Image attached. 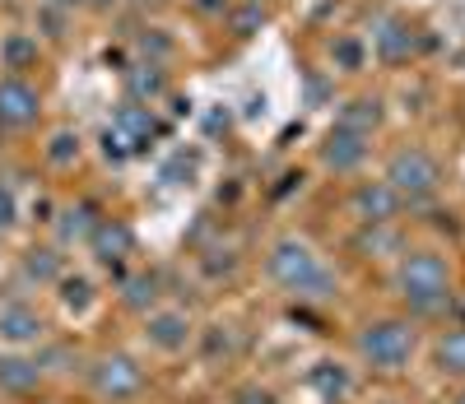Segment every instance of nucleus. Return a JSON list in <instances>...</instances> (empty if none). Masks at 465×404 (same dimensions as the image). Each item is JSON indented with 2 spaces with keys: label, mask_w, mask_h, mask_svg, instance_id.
<instances>
[{
  "label": "nucleus",
  "mask_w": 465,
  "mask_h": 404,
  "mask_svg": "<svg viewBox=\"0 0 465 404\" xmlns=\"http://www.w3.org/2000/svg\"><path fill=\"white\" fill-rule=\"evenodd\" d=\"M43 335H47V320H43V311H37L33 302H19V298L0 302V344L28 349V344H37Z\"/></svg>",
  "instance_id": "0eeeda50"
},
{
  "label": "nucleus",
  "mask_w": 465,
  "mask_h": 404,
  "mask_svg": "<svg viewBox=\"0 0 465 404\" xmlns=\"http://www.w3.org/2000/svg\"><path fill=\"white\" fill-rule=\"evenodd\" d=\"M43 116V94H37L24 74L0 79V131H28Z\"/></svg>",
  "instance_id": "423d86ee"
},
{
  "label": "nucleus",
  "mask_w": 465,
  "mask_h": 404,
  "mask_svg": "<svg viewBox=\"0 0 465 404\" xmlns=\"http://www.w3.org/2000/svg\"><path fill=\"white\" fill-rule=\"evenodd\" d=\"M238 399H242V404H275V399H270L265 390H242Z\"/></svg>",
  "instance_id": "bb28decb"
},
{
  "label": "nucleus",
  "mask_w": 465,
  "mask_h": 404,
  "mask_svg": "<svg viewBox=\"0 0 465 404\" xmlns=\"http://www.w3.org/2000/svg\"><path fill=\"white\" fill-rule=\"evenodd\" d=\"M56 298H61V307L65 311H74V316H84L89 307H94V284H89V279L84 274H61L56 279Z\"/></svg>",
  "instance_id": "a211bd4d"
},
{
  "label": "nucleus",
  "mask_w": 465,
  "mask_h": 404,
  "mask_svg": "<svg viewBox=\"0 0 465 404\" xmlns=\"http://www.w3.org/2000/svg\"><path fill=\"white\" fill-rule=\"evenodd\" d=\"M401 293L419 316H438L451 307V279L438 251H410L401 261Z\"/></svg>",
  "instance_id": "f03ea898"
},
{
  "label": "nucleus",
  "mask_w": 465,
  "mask_h": 404,
  "mask_svg": "<svg viewBox=\"0 0 465 404\" xmlns=\"http://www.w3.org/2000/svg\"><path fill=\"white\" fill-rule=\"evenodd\" d=\"M19 270H24L28 284L56 289V279L65 274V256H61V247H28V251L19 256Z\"/></svg>",
  "instance_id": "ddd939ff"
},
{
  "label": "nucleus",
  "mask_w": 465,
  "mask_h": 404,
  "mask_svg": "<svg viewBox=\"0 0 465 404\" xmlns=\"http://www.w3.org/2000/svg\"><path fill=\"white\" fill-rule=\"evenodd\" d=\"M144 340L163 353H182L191 344V316L177 311V307H163V311H149L144 316Z\"/></svg>",
  "instance_id": "1a4fd4ad"
},
{
  "label": "nucleus",
  "mask_w": 465,
  "mask_h": 404,
  "mask_svg": "<svg viewBox=\"0 0 465 404\" xmlns=\"http://www.w3.org/2000/svg\"><path fill=\"white\" fill-rule=\"evenodd\" d=\"M363 158H368V135H359V131L335 126V131L326 135V144H322V163H326L331 172H354Z\"/></svg>",
  "instance_id": "f8f14e48"
},
{
  "label": "nucleus",
  "mask_w": 465,
  "mask_h": 404,
  "mask_svg": "<svg viewBox=\"0 0 465 404\" xmlns=\"http://www.w3.org/2000/svg\"><path fill=\"white\" fill-rule=\"evenodd\" d=\"M456 404H465V390H460V399H456Z\"/></svg>",
  "instance_id": "c85d7f7f"
},
{
  "label": "nucleus",
  "mask_w": 465,
  "mask_h": 404,
  "mask_svg": "<svg viewBox=\"0 0 465 404\" xmlns=\"http://www.w3.org/2000/svg\"><path fill=\"white\" fill-rule=\"evenodd\" d=\"M307 381H312L326 399H335V395H344L349 390V372L340 368V362H317V368H312V377H307Z\"/></svg>",
  "instance_id": "412c9836"
},
{
  "label": "nucleus",
  "mask_w": 465,
  "mask_h": 404,
  "mask_svg": "<svg viewBox=\"0 0 465 404\" xmlns=\"http://www.w3.org/2000/svg\"><path fill=\"white\" fill-rule=\"evenodd\" d=\"M359 353L372 362V368L396 372L414 353V326L410 320H372V326H363V335H359Z\"/></svg>",
  "instance_id": "20e7f679"
},
{
  "label": "nucleus",
  "mask_w": 465,
  "mask_h": 404,
  "mask_svg": "<svg viewBox=\"0 0 465 404\" xmlns=\"http://www.w3.org/2000/svg\"><path fill=\"white\" fill-rule=\"evenodd\" d=\"M326 404H340V399H326Z\"/></svg>",
  "instance_id": "c756f323"
},
{
  "label": "nucleus",
  "mask_w": 465,
  "mask_h": 404,
  "mask_svg": "<svg viewBox=\"0 0 465 404\" xmlns=\"http://www.w3.org/2000/svg\"><path fill=\"white\" fill-rule=\"evenodd\" d=\"M112 126L122 131L135 144V153H140L153 135H159V116H153L144 103H122V107H116V116H112Z\"/></svg>",
  "instance_id": "4468645a"
},
{
  "label": "nucleus",
  "mask_w": 465,
  "mask_h": 404,
  "mask_svg": "<svg viewBox=\"0 0 465 404\" xmlns=\"http://www.w3.org/2000/svg\"><path fill=\"white\" fill-rule=\"evenodd\" d=\"M89 386L107 404H126V399H135L144 390V368L131 353H98L89 362Z\"/></svg>",
  "instance_id": "7ed1b4c3"
},
{
  "label": "nucleus",
  "mask_w": 465,
  "mask_h": 404,
  "mask_svg": "<svg viewBox=\"0 0 465 404\" xmlns=\"http://www.w3.org/2000/svg\"><path fill=\"white\" fill-rule=\"evenodd\" d=\"M98 223H103V214H98L94 200H74V205H65V210H61L56 232H61V241L70 247V241H89Z\"/></svg>",
  "instance_id": "2eb2a0df"
},
{
  "label": "nucleus",
  "mask_w": 465,
  "mask_h": 404,
  "mask_svg": "<svg viewBox=\"0 0 465 404\" xmlns=\"http://www.w3.org/2000/svg\"><path fill=\"white\" fill-rule=\"evenodd\" d=\"M89 251L98 256V265L116 270L126 256H135V228L126 219H103L94 228V237H89Z\"/></svg>",
  "instance_id": "6e6552de"
},
{
  "label": "nucleus",
  "mask_w": 465,
  "mask_h": 404,
  "mask_svg": "<svg viewBox=\"0 0 465 404\" xmlns=\"http://www.w3.org/2000/svg\"><path fill=\"white\" fill-rule=\"evenodd\" d=\"M47 163L52 168H70L74 163V158H80V135H74V131H56L52 140H47Z\"/></svg>",
  "instance_id": "4be33fe9"
},
{
  "label": "nucleus",
  "mask_w": 465,
  "mask_h": 404,
  "mask_svg": "<svg viewBox=\"0 0 465 404\" xmlns=\"http://www.w3.org/2000/svg\"><path fill=\"white\" fill-rule=\"evenodd\" d=\"M372 47H377L381 61H405V56L414 52V33H410L401 19H381L377 33H372Z\"/></svg>",
  "instance_id": "dca6fc26"
},
{
  "label": "nucleus",
  "mask_w": 465,
  "mask_h": 404,
  "mask_svg": "<svg viewBox=\"0 0 465 404\" xmlns=\"http://www.w3.org/2000/svg\"><path fill=\"white\" fill-rule=\"evenodd\" d=\"M265 270L280 289L298 293V298H331L335 293V274L317 261V251L298 237H280L265 256Z\"/></svg>",
  "instance_id": "f257e3e1"
},
{
  "label": "nucleus",
  "mask_w": 465,
  "mask_h": 404,
  "mask_svg": "<svg viewBox=\"0 0 465 404\" xmlns=\"http://www.w3.org/2000/svg\"><path fill=\"white\" fill-rule=\"evenodd\" d=\"M0 56H5L10 70H24L28 61H37V43H33V37H24V33H10L5 47H0Z\"/></svg>",
  "instance_id": "b1692460"
},
{
  "label": "nucleus",
  "mask_w": 465,
  "mask_h": 404,
  "mask_svg": "<svg viewBox=\"0 0 465 404\" xmlns=\"http://www.w3.org/2000/svg\"><path fill=\"white\" fill-rule=\"evenodd\" d=\"M15 223H19V200H15V191L5 182H0V237H5Z\"/></svg>",
  "instance_id": "a878e982"
},
{
  "label": "nucleus",
  "mask_w": 465,
  "mask_h": 404,
  "mask_svg": "<svg viewBox=\"0 0 465 404\" xmlns=\"http://www.w3.org/2000/svg\"><path fill=\"white\" fill-rule=\"evenodd\" d=\"M126 89H131V103H140V98H159V94H163V74L153 70V65H140V70L126 74Z\"/></svg>",
  "instance_id": "5701e85b"
},
{
  "label": "nucleus",
  "mask_w": 465,
  "mask_h": 404,
  "mask_svg": "<svg viewBox=\"0 0 465 404\" xmlns=\"http://www.w3.org/2000/svg\"><path fill=\"white\" fill-rule=\"evenodd\" d=\"M438 368L447 377H465V330H447L438 344Z\"/></svg>",
  "instance_id": "aec40b11"
},
{
  "label": "nucleus",
  "mask_w": 465,
  "mask_h": 404,
  "mask_svg": "<svg viewBox=\"0 0 465 404\" xmlns=\"http://www.w3.org/2000/svg\"><path fill=\"white\" fill-rule=\"evenodd\" d=\"M340 61L344 65H359V47L354 43H340Z\"/></svg>",
  "instance_id": "cd10ccee"
},
{
  "label": "nucleus",
  "mask_w": 465,
  "mask_h": 404,
  "mask_svg": "<svg viewBox=\"0 0 465 404\" xmlns=\"http://www.w3.org/2000/svg\"><path fill=\"white\" fill-rule=\"evenodd\" d=\"M377 121H381V103H377V98H354V103H344V112H340V121H335V126L368 135V131L377 126Z\"/></svg>",
  "instance_id": "6ab92c4d"
},
{
  "label": "nucleus",
  "mask_w": 465,
  "mask_h": 404,
  "mask_svg": "<svg viewBox=\"0 0 465 404\" xmlns=\"http://www.w3.org/2000/svg\"><path fill=\"white\" fill-rule=\"evenodd\" d=\"M47 368L43 358H28V353H0V395H33L43 386Z\"/></svg>",
  "instance_id": "9d476101"
},
{
  "label": "nucleus",
  "mask_w": 465,
  "mask_h": 404,
  "mask_svg": "<svg viewBox=\"0 0 465 404\" xmlns=\"http://www.w3.org/2000/svg\"><path fill=\"white\" fill-rule=\"evenodd\" d=\"M131 153H135V144H131L122 131H116V126L103 131V158H107V163H126Z\"/></svg>",
  "instance_id": "393cba45"
},
{
  "label": "nucleus",
  "mask_w": 465,
  "mask_h": 404,
  "mask_svg": "<svg viewBox=\"0 0 465 404\" xmlns=\"http://www.w3.org/2000/svg\"><path fill=\"white\" fill-rule=\"evenodd\" d=\"M381 182L391 186L401 200H429L438 191L442 172H438V163L423 149H401V153H391V163H386V177Z\"/></svg>",
  "instance_id": "39448f33"
},
{
  "label": "nucleus",
  "mask_w": 465,
  "mask_h": 404,
  "mask_svg": "<svg viewBox=\"0 0 465 404\" xmlns=\"http://www.w3.org/2000/svg\"><path fill=\"white\" fill-rule=\"evenodd\" d=\"M122 302H126L131 311H144V316H149V307L159 302V274L140 270V274L122 279Z\"/></svg>",
  "instance_id": "f3484780"
},
{
  "label": "nucleus",
  "mask_w": 465,
  "mask_h": 404,
  "mask_svg": "<svg viewBox=\"0 0 465 404\" xmlns=\"http://www.w3.org/2000/svg\"><path fill=\"white\" fill-rule=\"evenodd\" d=\"M401 205H405V200L386 186V182H363V186L354 191V210H359V219H363L368 228H386V223L401 214Z\"/></svg>",
  "instance_id": "9b49d317"
}]
</instances>
